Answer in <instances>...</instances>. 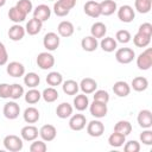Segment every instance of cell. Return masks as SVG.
<instances>
[{"label": "cell", "mask_w": 152, "mask_h": 152, "mask_svg": "<svg viewBox=\"0 0 152 152\" xmlns=\"http://www.w3.org/2000/svg\"><path fill=\"white\" fill-rule=\"evenodd\" d=\"M4 146L7 151L10 152H19L23 150V146H24V142H23V139L19 138L18 135H14V134H8L4 138Z\"/></svg>", "instance_id": "1"}, {"label": "cell", "mask_w": 152, "mask_h": 152, "mask_svg": "<svg viewBox=\"0 0 152 152\" xmlns=\"http://www.w3.org/2000/svg\"><path fill=\"white\" fill-rule=\"evenodd\" d=\"M36 62H37V65L42 70H49L55 65V57L49 51H44V52L38 53Z\"/></svg>", "instance_id": "2"}, {"label": "cell", "mask_w": 152, "mask_h": 152, "mask_svg": "<svg viewBox=\"0 0 152 152\" xmlns=\"http://www.w3.org/2000/svg\"><path fill=\"white\" fill-rule=\"evenodd\" d=\"M137 66L140 70H148L152 66V49L147 48L137 57Z\"/></svg>", "instance_id": "3"}, {"label": "cell", "mask_w": 152, "mask_h": 152, "mask_svg": "<svg viewBox=\"0 0 152 152\" xmlns=\"http://www.w3.org/2000/svg\"><path fill=\"white\" fill-rule=\"evenodd\" d=\"M115 58L121 64H128L135 58V52L131 48H120L115 52Z\"/></svg>", "instance_id": "4"}, {"label": "cell", "mask_w": 152, "mask_h": 152, "mask_svg": "<svg viewBox=\"0 0 152 152\" xmlns=\"http://www.w3.org/2000/svg\"><path fill=\"white\" fill-rule=\"evenodd\" d=\"M61 38L55 32H48L43 38V45L48 51H55L59 46Z\"/></svg>", "instance_id": "5"}, {"label": "cell", "mask_w": 152, "mask_h": 152, "mask_svg": "<svg viewBox=\"0 0 152 152\" xmlns=\"http://www.w3.org/2000/svg\"><path fill=\"white\" fill-rule=\"evenodd\" d=\"M2 113H4V116L8 120H14L19 116L20 114V106L13 100V101H10V102H6L5 106H4V109H2Z\"/></svg>", "instance_id": "6"}, {"label": "cell", "mask_w": 152, "mask_h": 152, "mask_svg": "<svg viewBox=\"0 0 152 152\" xmlns=\"http://www.w3.org/2000/svg\"><path fill=\"white\" fill-rule=\"evenodd\" d=\"M89 112L95 119L104 118L107 115V112H108L107 103L99 102V101H93L91 103H89Z\"/></svg>", "instance_id": "7"}, {"label": "cell", "mask_w": 152, "mask_h": 152, "mask_svg": "<svg viewBox=\"0 0 152 152\" xmlns=\"http://www.w3.org/2000/svg\"><path fill=\"white\" fill-rule=\"evenodd\" d=\"M116 12H118V18L122 23H131V21H133L134 17H135V12H134L133 7L129 6V5L120 6L116 10Z\"/></svg>", "instance_id": "8"}, {"label": "cell", "mask_w": 152, "mask_h": 152, "mask_svg": "<svg viewBox=\"0 0 152 152\" xmlns=\"http://www.w3.org/2000/svg\"><path fill=\"white\" fill-rule=\"evenodd\" d=\"M87 133L93 138H99L104 133V125L100 120H91L87 124Z\"/></svg>", "instance_id": "9"}, {"label": "cell", "mask_w": 152, "mask_h": 152, "mask_svg": "<svg viewBox=\"0 0 152 152\" xmlns=\"http://www.w3.org/2000/svg\"><path fill=\"white\" fill-rule=\"evenodd\" d=\"M84 13L90 17V18H99L101 15V10H100V2L96 0H89L84 4L83 7Z\"/></svg>", "instance_id": "10"}, {"label": "cell", "mask_w": 152, "mask_h": 152, "mask_svg": "<svg viewBox=\"0 0 152 152\" xmlns=\"http://www.w3.org/2000/svg\"><path fill=\"white\" fill-rule=\"evenodd\" d=\"M6 71L12 77H21V76L25 75V66H24L23 63L17 62V61H13V62H10L7 64Z\"/></svg>", "instance_id": "11"}, {"label": "cell", "mask_w": 152, "mask_h": 152, "mask_svg": "<svg viewBox=\"0 0 152 152\" xmlns=\"http://www.w3.org/2000/svg\"><path fill=\"white\" fill-rule=\"evenodd\" d=\"M87 125V119L83 114H72L69 119V127L72 131H82Z\"/></svg>", "instance_id": "12"}, {"label": "cell", "mask_w": 152, "mask_h": 152, "mask_svg": "<svg viewBox=\"0 0 152 152\" xmlns=\"http://www.w3.org/2000/svg\"><path fill=\"white\" fill-rule=\"evenodd\" d=\"M39 135L42 138V140L49 142V141H52L56 135H57V129L53 125H50V124H46V125H43L39 129Z\"/></svg>", "instance_id": "13"}, {"label": "cell", "mask_w": 152, "mask_h": 152, "mask_svg": "<svg viewBox=\"0 0 152 152\" xmlns=\"http://www.w3.org/2000/svg\"><path fill=\"white\" fill-rule=\"evenodd\" d=\"M38 135H39V131L32 124L27 125V126H24L20 131V137L25 141H33L38 138Z\"/></svg>", "instance_id": "14"}, {"label": "cell", "mask_w": 152, "mask_h": 152, "mask_svg": "<svg viewBox=\"0 0 152 152\" xmlns=\"http://www.w3.org/2000/svg\"><path fill=\"white\" fill-rule=\"evenodd\" d=\"M50 17H51V10H50V7L48 5L40 4L33 10V18L40 20L42 23H44L48 19H50Z\"/></svg>", "instance_id": "15"}, {"label": "cell", "mask_w": 152, "mask_h": 152, "mask_svg": "<svg viewBox=\"0 0 152 152\" xmlns=\"http://www.w3.org/2000/svg\"><path fill=\"white\" fill-rule=\"evenodd\" d=\"M137 121L141 128H151L152 127V113L148 109H142L139 112L137 116Z\"/></svg>", "instance_id": "16"}, {"label": "cell", "mask_w": 152, "mask_h": 152, "mask_svg": "<svg viewBox=\"0 0 152 152\" xmlns=\"http://www.w3.org/2000/svg\"><path fill=\"white\" fill-rule=\"evenodd\" d=\"M74 31H75V27L72 25L71 21H68V20H63L58 24L57 26V32H58V36L61 37H64V38H68V37H71L74 34Z\"/></svg>", "instance_id": "17"}, {"label": "cell", "mask_w": 152, "mask_h": 152, "mask_svg": "<svg viewBox=\"0 0 152 152\" xmlns=\"http://www.w3.org/2000/svg\"><path fill=\"white\" fill-rule=\"evenodd\" d=\"M26 31H25V27H23L21 25L19 24H14L12 25L10 28H8V38L13 42H19L24 38Z\"/></svg>", "instance_id": "18"}, {"label": "cell", "mask_w": 152, "mask_h": 152, "mask_svg": "<svg viewBox=\"0 0 152 152\" xmlns=\"http://www.w3.org/2000/svg\"><path fill=\"white\" fill-rule=\"evenodd\" d=\"M113 91L119 97H126L131 93V86L125 81H116L113 86Z\"/></svg>", "instance_id": "19"}, {"label": "cell", "mask_w": 152, "mask_h": 152, "mask_svg": "<svg viewBox=\"0 0 152 152\" xmlns=\"http://www.w3.org/2000/svg\"><path fill=\"white\" fill-rule=\"evenodd\" d=\"M78 86H80V89L82 90V93L86 94V95L93 94L97 89V82L94 78H90V77L83 78Z\"/></svg>", "instance_id": "20"}, {"label": "cell", "mask_w": 152, "mask_h": 152, "mask_svg": "<svg viewBox=\"0 0 152 152\" xmlns=\"http://www.w3.org/2000/svg\"><path fill=\"white\" fill-rule=\"evenodd\" d=\"M100 10H101V15L108 17L112 15L118 10V5L114 0H102L100 2Z\"/></svg>", "instance_id": "21"}, {"label": "cell", "mask_w": 152, "mask_h": 152, "mask_svg": "<svg viewBox=\"0 0 152 152\" xmlns=\"http://www.w3.org/2000/svg\"><path fill=\"white\" fill-rule=\"evenodd\" d=\"M74 108L78 112H83L89 107V99L86 94H76V96L74 97Z\"/></svg>", "instance_id": "22"}, {"label": "cell", "mask_w": 152, "mask_h": 152, "mask_svg": "<svg viewBox=\"0 0 152 152\" xmlns=\"http://www.w3.org/2000/svg\"><path fill=\"white\" fill-rule=\"evenodd\" d=\"M42 27H43V23L36 18H32L27 21V24L25 26V31L30 36H36L42 31Z\"/></svg>", "instance_id": "23"}, {"label": "cell", "mask_w": 152, "mask_h": 152, "mask_svg": "<svg viewBox=\"0 0 152 152\" xmlns=\"http://www.w3.org/2000/svg\"><path fill=\"white\" fill-rule=\"evenodd\" d=\"M23 118L27 124H36L40 118V114L36 107H27L23 113Z\"/></svg>", "instance_id": "24"}, {"label": "cell", "mask_w": 152, "mask_h": 152, "mask_svg": "<svg viewBox=\"0 0 152 152\" xmlns=\"http://www.w3.org/2000/svg\"><path fill=\"white\" fill-rule=\"evenodd\" d=\"M81 46H82V49H83L84 51H87V52H93V51H95V50L97 49L99 42H97V39H96L95 37H93V36H86V37H83L82 40H81Z\"/></svg>", "instance_id": "25"}, {"label": "cell", "mask_w": 152, "mask_h": 152, "mask_svg": "<svg viewBox=\"0 0 152 152\" xmlns=\"http://www.w3.org/2000/svg\"><path fill=\"white\" fill-rule=\"evenodd\" d=\"M72 106L68 102H62L57 106L56 108V114L59 119H66V118H70L72 115Z\"/></svg>", "instance_id": "26"}, {"label": "cell", "mask_w": 152, "mask_h": 152, "mask_svg": "<svg viewBox=\"0 0 152 152\" xmlns=\"http://www.w3.org/2000/svg\"><path fill=\"white\" fill-rule=\"evenodd\" d=\"M27 14H25L21 10H19L17 6H13L10 8L8 11V18L11 21H13L14 24H19V23H23L25 19H26Z\"/></svg>", "instance_id": "27"}, {"label": "cell", "mask_w": 152, "mask_h": 152, "mask_svg": "<svg viewBox=\"0 0 152 152\" xmlns=\"http://www.w3.org/2000/svg\"><path fill=\"white\" fill-rule=\"evenodd\" d=\"M106 33H107V26L101 21L94 23L91 25V27H90V36L95 37L96 39L103 38L106 36Z\"/></svg>", "instance_id": "28"}, {"label": "cell", "mask_w": 152, "mask_h": 152, "mask_svg": "<svg viewBox=\"0 0 152 152\" xmlns=\"http://www.w3.org/2000/svg\"><path fill=\"white\" fill-rule=\"evenodd\" d=\"M100 46L104 52H113L118 48V42L113 37H103L101 38Z\"/></svg>", "instance_id": "29"}, {"label": "cell", "mask_w": 152, "mask_h": 152, "mask_svg": "<svg viewBox=\"0 0 152 152\" xmlns=\"http://www.w3.org/2000/svg\"><path fill=\"white\" fill-rule=\"evenodd\" d=\"M62 89L66 95H76L80 90V86L76 81L74 80H66L64 82H62Z\"/></svg>", "instance_id": "30"}, {"label": "cell", "mask_w": 152, "mask_h": 152, "mask_svg": "<svg viewBox=\"0 0 152 152\" xmlns=\"http://www.w3.org/2000/svg\"><path fill=\"white\" fill-rule=\"evenodd\" d=\"M131 88H133V90H135V91H144L148 88V80L144 76L134 77L132 80Z\"/></svg>", "instance_id": "31"}, {"label": "cell", "mask_w": 152, "mask_h": 152, "mask_svg": "<svg viewBox=\"0 0 152 152\" xmlns=\"http://www.w3.org/2000/svg\"><path fill=\"white\" fill-rule=\"evenodd\" d=\"M114 132L121 133V134H124V135L127 137L132 132V125L127 120H119L115 124V126H114Z\"/></svg>", "instance_id": "32"}, {"label": "cell", "mask_w": 152, "mask_h": 152, "mask_svg": "<svg viewBox=\"0 0 152 152\" xmlns=\"http://www.w3.org/2000/svg\"><path fill=\"white\" fill-rule=\"evenodd\" d=\"M126 141V135L118 133V132H113L109 137H108V144L112 147H121Z\"/></svg>", "instance_id": "33"}, {"label": "cell", "mask_w": 152, "mask_h": 152, "mask_svg": "<svg viewBox=\"0 0 152 152\" xmlns=\"http://www.w3.org/2000/svg\"><path fill=\"white\" fill-rule=\"evenodd\" d=\"M46 83L50 86V87H57V86H61L62 82H63V76L61 72L58 71H51L46 76Z\"/></svg>", "instance_id": "34"}, {"label": "cell", "mask_w": 152, "mask_h": 152, "mask_svg": "<svg viewBox=\"0 0 152 152\" xmlns=\"http://www.w3.org/2000/svg\"><path fill=\"white\" fill-rule=\"evenodd\" d=\"M42 97L45 102L48 103H51V102H55L57 99H58V91L55 87H48L43 90L42 93Z\"/></svg>", "instance_id": "35"}, {"label": "cell", "mask_w": 152, "mask_h": 152, "mask_svg": "<svg viewBox=\"0 0 152 152\" xmlns=\"http://www.w3.org/2000/svg\"><path fill=\"white\" fill-rule=\"evenodd\" d=\"M24 96H25V101L28 104H34L42 99V93L36 88H30V90H27L24 94Z\"/></svg>", "instance_id": "36"}, {"label": "cell", "mask_w": 152, "mask_h": 152, "mask_svg": "<svg viewBox=\"0 0 152 152\" xmlns=\"http://www.w3.org/2000/svg\"><path fill=\"white\" fill-rule=\"evenodd\" d=\"M39 82H40V77L36 72H27V74L24 75V83L28 88H36V87H38L39 86Z\"/></svg>", "instance_id": "37"}, {"label": "cell", "mask_w": 152, "mask_h": 152, "mask_svg": "<svg viewBox=\"0 0 152 152\" xmlns=\"http://www.w3.org/2000/svg\"><path fill=\"white\" fill-rule=\"evenodd\" d=\"M134 8L137 10V12H139L141 14L148 13L152 8V0H135Z\"/></svg>", "instance_id": "38"}, {"label": "cell", "mask_w": 152, "mask_h": 152, "mask_svg": "<svg viewBox=\"0 0 152 152\" xmlns=\"http://www.w3.org/2000/svg\"><path fill=\"white\" fill-rule=\"evenodd\" d=\"M133 43L137 48H146L150 43H151V37L142 34L140 32H137L133 37Z\"/></svg>", "instance_id": "39"}, {"label": "cell", "mask_w": 152, "mask_h": 152, "mask_svg": "<svg viewBox=\"0 0 152 152\" xmlns=\"http://www.w3.org/2000/svg\"><path fill=\"white\" fill-rule=\"evenodd\" d=\"M24 88L23 86H20L19 83H13L11 84V95H10V99L12 100H19L23 95H24Z\"/></svg>", "instance_id": "40"}, {"label": "cell", "mask_w": 152, "mask_h": 152, "mask_svg": "<svg viewBox=\"0 0 152 152\" xmlns=\"http://www.w3.org/2000/svg\"><path fill=\"white\" fill-rule=\"evenodd\" d=\"M70 12L69 8H66L59 0H57L55 4H53V13L57 15V17H65L68 15Z\"/></svg>", "instance_id": "41"}, {"label": "cell", "mask_w": 152, "mask_h": 152, "mask_svg": "<svg viewBox=\"0 0 152 152\" xmlns=\"http://www.w3.org/2000/svg\"><path fill=\"white\" fill-rule=\"evenodd\" d=\"M131 38H132V36H131L129 31H127V30H119L115 34V40L121 44H127L131 40Z\"/></svg>", "instance_id": "42"}, {"label": "cell", "mask_w": 152, "mask_h": 152, "mask_svg": "<svg viewBox=\"0 0 152 152\" xmlns=\"http://www.w3.org/2000/svg\"><path fill=\"white\" fill-rule=\"evenodd\" d=\"M93 94H94V95H93L94 101H99V102L108 103V101H109V94H108L107 90L99 89V90H95Z\"/></svg>", "instance_id": "43"}, {"label": "cell", "mask_w": 152, "mask_h": 152, "mask_svg": "<svg viewBox=\"0 0 152 152\" xmlns=\"http://www.w3.org/2000/svg\"><path fill=\"white\" fill-rule=\"evenodd\" d=\"M48 148L44 140H33L30 145V151L31 152H45Z\"/></svg>", "instance_id": "44"}, {"label": "cell", "mask_w": 152, "mask_h": 152, "mask_svg": "<svg viewBox=\"0 0 152 152\" xmlns=\"http://www.w3.org/2000/svg\"><path fill=\"white\" fill-rule=\"evenodd\" d=\"M19 10H21L25 14H28L30 12L33 11V5L31 2V0H18L17 5H15Z\"/></svg>", "instance_id": "45"}, {"label": "cell", "mask_w": 152, "mask_h": 152, "mask_svg": "<svg viewBox=\"0 0 152 152\" xmlns=\"http://www.w3.org/2000/svg\"><path fill=\"white\" fill-rule=\"evenodd\" d=\"M140 141L144 145H152V131L150 128H144V131L140 133Z\"/></svg>", "instance_id": "46"}, {"label": "cell", "mask_w": 152, "mask_h": 152, "mask_svg": "<svg viewBox=\"0 0 152 152\" xmlns=\"http://www.w3.org/2000/svg\"><path fill=\"white\" fill-rule=\"evenodd\" d=\"M124 151L125 152H139L140 151V144H139V141H137V140L125 141Z\"/></svg>", "instance_id": "47"}, {"label": "cell", "mask_w": 152, "mask_h": 152, "mask_svg": "<svg viewBox=\"0 0 152 152\" xmlns=\"http://www.w3.org/2000/svg\"><path fill=\"white\" fill-rule=\"evenodd\" d=\"M11 95V84L1 83L0 84V97L1 99H10Z\"/></svg>", "instance_id": "48"}, {"label": "cell", "mask_w": 152, "mask_h": 152, "mask_svg": "<svg viewBox=\"0 0 152 152\" xmlns=\"http://www.w3.org/2000/svg\"><path fill=\"white\" fill-rule=\"evenodd\" d=\"M7 61H8V52H7L4 43L0 42V66L5 65L7 63Z\"/></svg>", "instance_id": "49"}, {"label": "cell", "mask_w": 152, "mask_h": 152, "mask_svg": "<svg viewBox=\"0 0 152 152\" xmlns=\"http://www.w3.org/2000/svg\"><path fill=\"white\" fill-rule=\"evenodd\" d=\"M138 32L152 37V24H150V23H142V24L139 26Z\"/></svg>", "instance_id": "50"}, {"label": "cell", "mask_w": 152, "mask_h": 152, "mask_svg": "<svg viewBox=\"0 0 152 152\" xmlns=\"http://www.w3.org/2000/svg\"><path fill=\"white\" fill-rule=\"evenodd\" d=\"M66 8H69V10H72L74 7H75V5H76V0H59Z\"/></svg>", "instance_id": "51"}, {"label": "cell", "mask_w": 152, "mask_h": 152, "mask_svg": "<svg viewBox=\"0 0 152 152\" xmlns=\"http://www.w3.org/2000/svg\"><path fill=\"white\" fill-rule=\"evenodd\" d=\"M5 4H6V0H0V7L5 6Z\"/></svg>", "instance_id": "52"}, {"label": "cell", "mask_w": 152, "mask_h": 152, "mask_svg": "<svg viewBox=\"0 0 152 152\" xmlns=\"http://www.w3.org/2000/svg\"><path fill=\"white\" fill-rule=\"evenodd\" d=\"M49 1H55V0H49Z\"/></svg>", "instance_id": "53"}]
</instances>
